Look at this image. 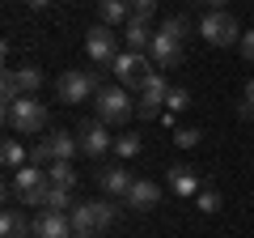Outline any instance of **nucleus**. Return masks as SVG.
Wrapping results in <instances>:
<instances>
[{"instance_id": "1", "label": "nucleus", "mask_w": 254, "mask_h": 238, "mask_svg": "<svg viewBox=\"0 0 254 238\" xmlns=\"http://www.w3.org/2000/svg\"><path fill=\"white\" fill-rule=\"evenodd\" d=\"M4 123H9V132L34 136V132H43V128H47V107L34 98V94H21V98L4 102Z\"/></svg>"}, {"instance_id": "2", "label": "nucleus", "mask_w": 254, "mask_h": 238, "mask_svg": "<svg viewBox=\"0 0 254 238\" xmlns=\"http://www.w3.org/2000/svg\"><path fill=\"white\" fill-rule=\"evenodd\" d=\"M93 111H98V119L110 128V123H127V119L136 115V102H131V94L123 85H102L93 94Z\"/></svg>"}, {"instance_id": "3", "label": "nucleus", "mask_w": 254, "mask_h": 238, "mask_svg": "<svg viewBox=\"0 0 254 238\" xmlns=\"http://www.w3.org/2000/svg\"><path fill=\"white\" fill-rule=\"evenodd\" d=\"M98 90H102L98 73H85V68H68V73H60V81H55V94H60V102H68V107L89 102Z\"/></svg>"}, {"instance_id": "4", "label": "nucleus", "mask_w": 254, "mask_h": 238, "mask_svg": "<svg viewBox=\"0 0 254 238\" xmlns=\"http://www.w3.org/2000/svg\"><path fill=\"white\" fill-rule=\"evenodd\" d=\"M199 34H203V43H212V47H229V43H242L246 30L233 21V13L216 9V13H208V17L199 21Z\"/></svg>"}, {"instance_id": "5", "label": "nucleus", "mask_w": 254, "mask_h": 238, "mask_svg": "<svg viewBox=\"0 0 254 238\" xmlns=\"http://www.w3.org/2000/svg\"><path fill=\"white\" fill-rule=\"evenodd\" d=\"M106 226H115V204L110 200H89V204H76L72 209L76 234H93V230H106Z\"/></svg>"}, {"instance_id": "6", "label": "nucleus", "mask_w": 254, "mask_h": 238, "mask_svg": "<svg viewBox=\"0 0 254 238\" xmlns=\"http://www.w3.org/2000/svg\"><path fill=\"white\" fill-rule=\"evenodd\" d=\"M148 64H153V60H148L144 51H119L115 64H110V73H115L119 81H123V90L131 94V90H140V81H144Z\"/></svg>"}, {"instance_id": "7", "label": "nucleus", "mask_w": 254, "mask_h": 238, "mask_svg": "<svg viewBox=\"0 0 254 238\" xmlns=\"http://www.w3.org/2000/svg\"><path fill=\"white\" fill-rule=\"evenodd\" d=\"M85 51H89V60L93 64H115V55H119V34L110 26H93L89 30V38H85Z\"/></svg>"}, {"instance_id": "8", "label": "nucleus", "mask_w": 254, "mask_h": 238, "mask_svg": "<svg viewBox=\"0 0 254 238\" xmlns=\"http://www.w3.org/2000/svg\"><path fill=\"white\" fill-rule=\"evenodd\" d=\"M76 140H81V153L85 157H102L106 149H115V136H110V128L102 123V119H98V123H93V119L81 123V136H76Z\"/></svg>"}, {"instance_id": "9", "label": "nucleus", "mask_w": 254, "mask_h": 238, "mask_svg": "<svg viewBox=\"0 0 254 238\" xmlns=\"http://www.w3.org/2000/svg\"><path fill=\"white\" fill-rule=\"evenodd\" d=\"M43 183H51V179H47V166L26 162L21 170H13V183L4 187V196H9V200H21L26 192H34V187H43Z\"/></svg>"}, {"instance_id": "10", "label": "nucleus", "mask_w": 254, "mask_h": 238, "mask_svg": "<svg viewBox=\"0 0 254 238\" xmlns=\"http://www.w3.org/2000/svg\"><path fill=\"white\" fill-rule=\"evenodd\" d=\"M72 213H47L34 221V238H72Z\"/></svg>"}, {"instance_id": "11", "label": "nucleus", "mask_w": 254, "mask_h": 238, "mask_svg": "<svg viewBox=\"0 0 254 238\" xmlns=\"http://www.w3.org/2000/svg\"><path fill=\"white\" fill-rule=\"evenodd\" d=\"M148 60H153V64H157V68L165 73V68H174V64L182 60V43H174L170 34H161V30H157L153 47H148Z\"/></svg>"}, {"instance_id": "12", "label": "nucleus", "mask_w": 254, "mask_h": 238, "mask_svg": "<svg viewBox=\"0 0 254 238\" xmlns=\"http://www.w3.org/2000/svg\"><path fill=\"white\" fill-rule=\"evenodd\" d=\"M30 234H34V221L26 217V209L9 204L4 217H0V238H30Z\"/></svg>"}, {"instance_id": "13", "label": "nucleus", "mask_w": 254, "mask_h": 238, "mask_svg": "<svg viewBox=\"0 0 254 238\" xmlns=\"http://www.w3.org/2000/svg\"><path fill=\"white\" fill-rule=\"evenodd\" d=\"M98 183H102V192H106V196H127L136 179L127 174V166H102V170H98Z\"/></svg>"}, {"instance_id": "14", "label": "nucleus", "mask_w": 254, "mask_h": 238, "mask_svg": "<svg viewBox=\"0 0 254 238\" xmlns=\"http://www.w3.org/2000/svg\"><path fill=\"white\" fill-rule=\"evenodd\" d=\"M127 204H131V209H140V213H148L153 204H161V187H157L153 179H136V183H131V192H127Z\"/></svg>"}, {"instance_id": "15", "label": "nucleus", "mask_w": 254, "mask_h": 238, "mask_svg": "<svg viewBox=\"0 0 254 238\" xmlns=\"http://www.w3.org/2000/svg\"><path fill=\"white\" fill-rule=\"evenodd\" d=\"M153 38H157V30H148V21L131 13V21H127V51H144V55H148Z\"/></svg>"}, {"instance_id": "16", "label": "nucleus", "mask_w": 254, "mask_h": 238, "mask_svg": "<svg viewBox=\"0 0 254 238\" xmlns=\"http://www.w3.org/2000/svg\"><path fill=\"white\" fill-rule=\"evenodd\" d=\"M170 192L174 196H199V174L190 170V166H170Z\"/></svg>"}, {"instance_id": "17", "label": "nucleus", "mask_w": 254, "mask_h": 238, "mask_svg": "<svg viewBox=\"0 0 254 238\" xmlns=\"http://www.w3.org/2000/svg\"><path fill=\"white\" fill-rule=\"evenodd\" d=\"M98 17H102V26H123V21H131V4L127 0H98Z\"/></svg>"}, {"instance_id": "18", "label": "nucleus", "mask_w": 254, "mask_h": 238, "mask_svg": "<svg viewBox=\"0 0 254 238\" xmlns=\"http://www.w3.org/2000/svg\"><path fill=\"white\" fill-rule=\"evenodd\" d=\"M47 140H51V153L60 157V162H72V157L81 153V140H76L72 132H51Z\"/></svg>"}, {"instance_id": "19", "label": "nucleus", "mask_w": 254, "mask_h": 238, "mask_svg": "<svg viewBox=\"0 0 254 238\" xmlns=\"http://www.w3.org/2000/svg\"><path fill=\"white\" fill-rule=\"evenodd\" d=\"M47 179H51V187H68V192L76 187V170H72V162H60V157L47 166Z\"/></svg>"}, {"instance_id": "20", "label": "nucleus", "mask_w": 254, "mask_h": 238, "mask_svg": "<svg viewBox=\"0 0 254 238\" xmlns=\"http://www.w3.org/2000/svg\"><path fill=\"white\" fill-rule=\"evenodd\" d=\"M13 77H17V90H21V94H38V90H43V73H38L34 64L13 68Z\"/></svg>"}, {"instance_id": "21", "label": "nucleus", "mask_w": 254, "mask_h": 238, "mask_svg": "<svg viewBox=\"0 0 254 238\" xmlns=\"http://www.w3.org/2000/svg\"><path fill=\"white\" fill-rule=\"evenodd\" d=\"M0 162H4V166H9V170H21V166H26L30 162V157H26V149H21L17 145V140H4V145H0Z\"/></svg>"}, {"instance_id": "22", "label": "nucleus", "mask_w": 254, "mask_h": 238, "mask_svg": "<svg viewBox=\"0 0 254 238\" xmlns=\"http://www.w3.org/2000/svg\"><path fill=\"white\" fill-rule=\"evenodd\" d=\"M76 204H72V192L68 187H51L47 192V213H72Z\"/></svg>"}, {"instance_id": "23", "label": "nucleus", "mask_w": 254, "mask_h": 238, "mask_svg": "<svg viewBox=\"0 0 254 238\" xmlns=\"http://www.w3.org/2000/svg\"><path fill=\"white\" fill-rule=\"evenodd\" d=\"M165 98H157V94H140V102H136V115L140 119H157V115H165Z\"/></svg>"}, {"instance_id": "24", "label": "nucleus", "mask_w": 254, "mask_h": 238, "mask_svg": "<svg viewBox=\"0 0 254 238\" xmlns=\"http://www.w3.org/2000/svg\"><path fill=\"white\" fill-rule=\"evenodd\" d=\"M161 34H170L174 43H187V34H190V21H187V17H165V21H161Z\"/></svg>"}, {"instance_id": "25", "label": "nucleus", "mask_w": 254, "mask_h": 238, "mask_svg": "<svg viewBox=\"0 0 254 238\" xmlns=\"http://www.w3.org/2000/svg\"><path fill=\"white\" fill-rule=\"evenodd\" d=\"M115 153H119V157H136V153H140V136H136V132L115 136Z\"/></svg>"}, {"instance_id": "26", "label": "nucleus", "mask_w": 254, "mask_h": 238, "mask_svg": "<svg viewBox=\"0 0 254 238\" xmlns=\"http://www.w3.org/2000/svg\"><path fill=\"white\" fill-rule=\"evenodd\" d=\"M187 107H190V90L174 85V90H170V98H165V111H174V115H178V111H187Z\"/></svg>"}, {"instance_id": "27", "label": "nucleus", "mask_w": 254, "mask_h": 238, "mask_svg": "<svg viewBox=\"0 0 254 238\" xmlns=\"http://www.w3.org/2000/svg\"><path fill=\"white\" fill-rule=\"evenodd\" d=\"M195 209H199V213H220V192H212V187H203V192L195 196Z\"/></svg>"}, {"instance_id": "28", "label": "nucleus", "mask_w": 254, "mask_h": 238, "mask_svg": "<svg viewBox=\"0 0 254 238\" xmlns=\"http://www.w3.org/2000/svg\"><path fill=\"white\" fill-rule=\"evenodd\" d=\"M30 162H34V166H51V162H55V153H51V140H47V136L38 140L34 149H30Z\"/></svg>"}, {"instance_id": "29", "label": "nucleus", "mask_w": 254, "mask_h": 238, "mask_svg": "<svg viewBox=\"0 0 254 238\" xmlns=\"http://www.w3.org/2000/svg\"><path fill=\"white\" fill-rule=\"evenodd\" d=\"M199 136H203L199 128H178V132H174V140H178L182 149H195V145H199Z\"/></svg>"}, {"instance_id": "30", "label": "nucleus", "mask_w": 254, "mask_h": 238, "mask_svg": "<svg viewBox=\"0 0 254 238\" xmlns=\"http://www.w3.org/2000/svg\"><path fill=\"white\" fill-rule=\"evenodd\" d=\"M47 192H51V183H43V187H34V192H26V196H21V204H26V209L43 204V209H47Z\"/></svg>"}, {"instance_id": "31", "label": "nucleus", "mask_w": 254, "mask_h": 238, "mask_svg": "<svg viewBox=\"0 0 254 238\" xmlns=\"http://www.w3.org/2000/svg\"><path fill=\"white\" fill-rule=\"evenodd\" d=\"M127 4H131V13L144 17V21H153V13H157V0H127Z\"/></svg>"}, {"instance_id": "32", "label": "nucleus", "mask_w": 254, "mask_h": 238, "mask_svg": "<svg viewBox=\"0 0 254 238\" xmlns=\"http://www.w3.org/2000/svg\"><path fill=\"white\" fill-rule=\"evenodd\" d=\"M0 94H4V102L21 98V90H17V77H13V68H9V73H4V81H0Z\"/></svg>"}, {"instance_id": "33", "label": "nucleus", "mask_w": 254, "mask_h": 238, "mask_svg": "<svg viewBox=\"0 0 254 238\" xmlns=\"http://www.w3.org/2000/svg\"><path fill=\"white\" fill-rule=\"evenodd\" d=\"M237 47H242V55H246V60H254V30H246Z\"/></svg>"}, {"instance_id": "34", "label": "nucleus", "mask_w": 254, "mask_h": 238, "mask_svg": "<svg viewBox=\"0 0 254 238\" xmlns=\"http://www.w3.org/2000/svg\"><path fill=\"white\" fill-rule=\"evenodd\" d=\"M246 102L254 107V77H250V85H246Z\"/></svg>"}, {"instance_id": "35", "label": "nucleus", "mask_w": 254, "mask_h": 238, "mask_svg": "<svg viewBox=\"0 0 254 238\" xmlns=\"http://www.w3.org/2000/svg\"><path fill=\"white\" fill-rule=\"evenodd\" d=\"M30 9H47V4H51V0H26Z\"/></svg>"}, {"instance_id": "36", "label": "nucleus", "mask_w": 254, "mask_h": 238, "mask_svg": "<svg viewBox=\"0 0 254 238\" xmlns=\"http://www.w3.org/2000/svg\"><path fill=\"white\" fill-rule=\"evenodd\" d=\"M199 4H208V9H212V13H216V9H220V4H225V0H199Z\"/></svg>"}, {"instance_id": "37", "label": "nucleus", "mask_w": 254, "mask_h": 238, "mask_svg": "<svg viewBox=\"0 0 254 238\" xmlns=\"http://www.w3.org/2000/svg\"><path fill=\"white\" fill-rule=\"evenodd\" d=\"M72 238H93V234H72Z\"/></svg>"}]
</instances>
